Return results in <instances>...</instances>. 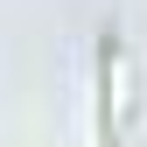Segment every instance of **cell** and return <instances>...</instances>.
<instances>
[{
	"instance_id": "obj_1",
	"label": "cell",
	"mask_w": 147,
	"mask_h": 147,
	"mask_svg": "<svg viewBox=\"0 0 147 147\" xmlns=\"http://www.w3.org/2000/svg\"><path fill=\"white\" fill-rule=\"evenodd\" d=\"M119 105H126V63H119V49H105V133H112Z\"/></svg>"
}]
</instances>
